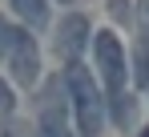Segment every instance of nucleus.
<instances>
[{
  "label": "nucleus",
  "instance_id": "4468645a",
  "mask_svg": "<svg viewBox=\"0 0 149 137\" xmlns=\"http://www.w3.org/2000/svg\"><path fill=\"white\" fill-rule=\"evenodd\" d=\"M69 4H77V0H69Z\"/></svg>",
  "mask_w": 149,
  "mask_h": 137
},
{
  "label": "nucleus",
  "instance_id": "ddd939ff",
  "mask_svg": "<svg viewBox=\"0 0 149 137\" xmlns=\"http://www.w3.org/2000/svg\"><path fill=\"white\" fill-rule=\"evenodd\" d=\"M141 137H149V129H145V133H141Z\"/></svg>",
  "mask_w": 149,
  "mask_h": 137
},
{
  "label": "nucleus",
  "instance_id": "6e6552de",
  "mask_svg": "<svg viewBox=\"0 0 149 137\" xmlns=\"http://www.w3.org/2000/svg\"><path fill=\"white\" fill-rule=\"evenodd\" d=\"M133 81H137V85H149V41L137 45V57H133Z\"/></svg>",
  "mask_w": 149,
  "mask_h": 137
},
{
  "label": "nucleus",
  "instance_id": "0eeeda50",
  "mask_svg": "<svg viewBox=\"0 0 149 137\" xmlns=\"http://www.w3.org/2000/svg\"><path fill=\"white\" fill-rule=\"evenodd\" d=\"M109 101V113H113V125H133V117H137V101H133V93H113V97H105Z\"/></svg>",
  "mask_w": 149,
  "mask_h": 137
},
{
  "label": "nucleus",
  "instance_id": "1a4fd4ad",
  "mask_svg": "<svg viewBox=\"0 0 149 137\" xmlns=\"http://www.w3.org/2000/svg\"><path fill=\"white\" fill-rule=\"evenodd\" d=\"M12 41H16V28H8V24L0 20V61L12 52Z\"/></svg>",
  "mask_w": 149,
  "mask_h": 137
},
{
  "label": "nucleus",
  "instance_id": "423d86ee",
  "mask_svg": "<svg viewBox=\"0 0 149 137\" xmlns=\"http://www.w3.org/2000/svg\"><path fill=\"white\" fill-rule=\"evenodd\" d=\"M16 16L28 24V28H45L49 24V0H12Z\"/></svg>",
  "mask_w": 149,
  "mask_h": 137
},
{
  "label": "nucleus",
  "instance_id": "7ed1b4c3",
  "mask_svg": "<svg viewBox=\"0 0 149 137\" xmlns=\"http://www.w3.org/2000/svg\"><path fill=\"white\" fill-rule=\"evenodd\" d=\"M93 57H97V73H101V85H105V97L125 89V48L117 41V32L101 28L93 32Z\"/></svg>",
  "mask_w": 149,
  "mask_h": 137
},
{
  "label": "nucleus",
  "instance_id": "f03ea898",
  "mask_svg": "<svg viewBox=\"0 0 149 137\" xmlns=\"http://www.w3.org/2000/svg\"><path fill=\"white\" fill-rule=\"evenodd\" d=\"M36 137H73L69 125V89L61 77H52L36 93Z\"/></svg>",
  "mask_w": 149,
  "mask_h": 137
},
{
  "label": "nucleus",
  "instance_id": "f257e3e1",
  "mask_svg": "<svg viewBox=\"0 0 149 137\" xmlns=\"http://www.w3.org/2000/svg\"><path fill=\"white\" fill-rule=\"evenodd\" d=\"M65 89H69V101H73V113H77L81 133L97 137L101 129H105V109H109V101H105V93L97 89L93 73L81 65V61L65 65Z\"/></svg>",
  "mask_w": 149,
  "mask_h": 137
},
{
  "label": "nucleus",
  "instance_id": "20e7f679",
  "mask_svg": "<svg viewBox=\"0 0 149 137\" xmlns=\"http://www.w3.org/2000/svg\"><path fill=\"white\" fill-rule=\"evenodd\" d=\"M89 41H93V28H89V20L81 16V12H69V16H61V24H56V57H65V65H73V61H81V52L89 48Z\"/></svg>",
  "mask_w": 149,
  "mask_h": 137
},
{
  "label": "nucleus",
  "instance_id": "9b49d317",
  "mask_svg": "<svg viewBox=\"0 0 149 137\" xmlns=\"http://www.w3.org/2000/svg\"><path fill=\"white\" fill-rule=\"evenodd\" d=\"M109 8H113V16H117V20H125V16H129V0H113Z\"/></svg>",
  "mask_w": 149,
  "mask_h": 137
},
{
  "label": "nucleus",
  "instance_id": "f8f14e48",
  "mask_svg": "<svg viewBox=\"0 0 149 137\" xmlns=\"http://www.w3.org/2000/svg\"><path fill=\"white\" fill-rule=\"evenodd\" d=\"M141 32H145V41H149V0H141Z\"/></svg>",
  "mask_w": 149,
  "mask_h": 137
},
{
  "label": "nucleus",
  "instance_id": "9d476101",
  "mask_svg": "<svg viewBox=\"0 0 149 137\" xmlns=\"http://www.w3.org/2000/svg\"><path fill=\"white\" fill-rule=\"evenodd\" d=\"M12 105H16V101H12V89L0 81V121H4V117H12Z\"/></svg>",
  "mask_w": 149,
  "mask_h": 137
},
{
  "label": "nucleus",
  "instance_id": "39448f33",
  "mask_svg": "<svg viewBox=\"0 0 149 137\" xmlns=\"http://www.w3.org/2000/svg\"><path fill=\"white\" fill-rule=\"evenodd\" d=\"M8 61H12V81H16V85L32 89V85L40 81V48H36V41H32L28 32H16Z\"/></svg>",
  "mask_w": 149,
  "mask_h": 137
}]
</instances>
